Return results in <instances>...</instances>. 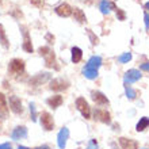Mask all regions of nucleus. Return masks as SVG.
<instances>
[{"mask_svg":"<svg viewBox=\"0 0 149 149\" xmlns=\"http://www.w3.org/2000/svg\"><path fill=\"white\" fill-rule=\"evenodd\" d=\"M76 107H77V110L80 111L83 117L86 118V119H90L91 118V107L88 106V103L84 98H79L76 100Z\"/></svg>","mask_w":149,"mask_h":149,"instance_id":"f257e3e1","label":"nucleus"},{"mask_svg":"<svg viewBox=\"0 0 149 149\" xmlns=\"http://www.w3.org/2000/svg\"><path fill=\"white\" fill-rule=\"evenodd\" d=\"M8 71H10V73L11 74H14V76L23 73L24 63L22 61V60H19V58H14L11 63H10V65H8Z\"/></svg>","mask_w":149,"mask_h":149,"instance_id":"f03ea898","label":"nucleus"},{"mask_svg":"<svg viewBox=\"0 0 149 149\" xmlns=\"http://www.w3.org/2000/svg\"><path fill=\"white\" fill-rule=\"evenodd\" d=\"M8 107L11 109L12 113H15V114H22V111H23V109H22V102H20V99L18 98V96H15V95L10 96V99H8Z\"/></svg>","mask_w":149,"mask_h":149,"instance_id":"7ed1b4c3","label":"nucleus"},{"mask_svg":"<svg viewBox=\"0 0 149 149\" xmlns=\"http://www.w3.org/2000/svg\"><path fill=\"white\" fill-rule=\"evenodd\" d=\"M41 125L45 130H53L54 127V121H53V117L50 115V113L47 111H43L41 114Z\"/></svg>","mask_w":149,"mask_h":149,"instance_id":"20e7f679","label":"nucleus"},{"mask_svg":"<svg viewBox=\"0 0 149 149\" xmlns=\"http://www.w3.org/2000/svg\"><path fill=\"white\" fill-rule=\"evenodd\" d=\"M50 79V73H38V74H36L34 77H31L30 79V86H33V87H38V86H41V84H43V83H46L47 80Z\"/></svg>","mask_w":149,"mask_h":149,"instance_id":"39448f33","label":"nucleus"},{"mask_svg":"<svg viewBox=\"0 0 149 149\" xmlns=\"http://www.w3.org/2000/svg\"><path fill=\"white\" fill-rule=\"evenodd\" d=\"M69 87V83L64 79H54L50 81V90L53 91H64Z\"/></svg>","mask_w":149,"mask_h":149,"instance_id":"423d86ee","label":"nucleus"},{"mask_svg":"<svg viewBox=\"0 0 149 149\" xmlns=\"http://www.w3.org/2000/svg\"><path fill=\"white\" fill-rule=\"evenodd\" d=\"M68 138H69V130H68V127H63V129L60 130L58 136H57V145H58L60 149L65 148Z\"/></svg>","mask_w":149,"mask_h":149,"instance_id":"0eeeda50","label":"nucleus"},{"mask_svg":"<svg viewBox=\"0 0 149 149\" xmlns=\"http://www.w3.org/2000/svg\"><path fill=\"white\" fill-rule=\"evenodd\" d=\"M72 12H73V8L67 3H63L60 4L58 7H56V14L60 16H63V18H68V16L72 15Z\"/></svg>","mask_w":149,"mask_h":149,"instance_id":"6e6552de","label":"nucleus"},{"mask_svg":"<svg viewBox=\"0 0 149 149\" xmlns=\"http://www.w3.org/2000/svg\"><path fill=\"white\" fill-rule=\"evenodd\" d=\"M91 98H92V100H94L96 104H99V106H106V104H109V99H107L102 92H99V91H92V92H91Z\"/></svg>","mask_w":149,"mask_h":149,"instance_id":"1a4fd4ad","label":"nucleus"},{"mask_svg":"<svg viewBox=\"0 0 149 149\" xmlns=\"http://www.w3.org/2000/svg\"><path fill=\"white\" fill-rule=\"evenodd\" d=\"M11 137L12 140H23V138L27 137V129L24 126H18V127L14 129Z\"/></svg>","mask_w":149,"mask_h":149,"instance_id":"9d476101","label":"nucleus"},{"mask_svg":"<svg viewBox=\"0 0 149 149\" xmlns=\"http://www.w3.org/2000/svg\"><path fill=\"white\" fill-rule=\"evenodd\" d=\"M140 79H141V73H140V71H137V69H130V71H127L125 74V81L129 83V84L130 83L137 81Z\"/></svg>","mask_w":149,"mask_h":149,"instance_id":"9b49d317","label":"nucleus"},{"mask_svg":"<svg viewBox=\"0 0 149 149\" xmlns=\"http://www.w3.org/2000/svg\"><path fill=\"white\" fill-rule=\"evenodd\" d=\"M95 119L96 121H100L103 122V123H110V114L107 113L106 110H100V109H98V110H95Z\"/></svg>","mask_w":149,"mask_h":149,"instance_id":"f8f14e48","label":"nucleus"},{"mask_svg":"<svg viewBox=\"0 0 149 149\" xmlns=\"http://www.w3.org/2000/svg\"><path fill=\"white\" fill-rule=\"evenodd\" d=\"M22 30H23V50L27 52V53H33V52H34V49H33L30 36H29L27 30H26L24 27H22Z\"/></svg>","mask_w":149,"mask_h":149,"instance_id":"ddd939ff","label":"nucleus"},{"mask_svg":"<svg viewBox=\"0 0 149 149\" xmlns=\"http://www.w3.org/2000/svg\"><path fill=\"white\" fill-rule=\"evenodd\" d=\"M119 145H121L122 149H137L138 148V144L134 140L125 138V137L119 138Z\"/></svg>","mask_w":149,"mask_h":149,"instance_id":"4468645a","label":"nucleus"},{"mask_svg":"<svg viewBox=\"0 0 149 149\" xmlns=\"http://www.w3.org/2000/svg\"><path fill=\"white\" fill-rule=\"evenodd\" d=\"M102 65V58L99 57V56H94V57H91L88 60V63H87L86 67L90 68V69H95V71H98V68Z\"/></svg>","mask_w":149,"mask_h":149,"instance_id":"2eb2a0df","label":"nucleus"},{"mask_svg":"<svg viewBox=\"0 0 149 149\" xmlns=\"http://www.w3.org/2000/svg\"><path fill=\"white\" fill-rule=\"evenodd\" d=\"M46 102L52 109H57V107H60L63 104V96H61V95H54V96H52V98L47 99Z\"/></svg>","mask_w":149,"mask_h":149,"instance_id":"dca6fc26","label":"nucleus"},{"mask_svg":"<svg viewBox=\"0 0 149 149\" xmlns=\"http://www.w3.org/2000/svg\"><path fill=\"white\" fill-rule=\"evenodd\" d=\"M8 114V104L7 100H6V96L3 94H0V115L1 117H6Z\"/></svg>","mask_w":149,"mask_h":149,"instance_id":"f3484780","label":"nucleus"},{"mask_svg":"<svg viewBox=\"0 0 149 149\" xmlns=\"http://www.w3.org/2000/svg\"><path fill=\"white\" fill-rule=\"evenodd\" d=\"M71 52H72V61H73L74 64L80 63V61H81V57H83L81 49H80V47H77V46H74V47H72Z\"/></svg>","mask_w":149,"mask_h":149,"instance_id":"a211bd4d","label":"nucleus"},{"mask_svg":"<svg viewBox=\"0 0 149 149\" xmlns=\"http://www.w3.org/2000/svg\"><path fill=\"white\" fill-rule=\"evenodd\" d=\"M72 14H73V16H74V20H77V22H80V23H84V22L87 20L86 14H84L83 10H80V8H74Z\"/></svg>","mask_w":149,"mask_h":149,"instance_id":"6ab92c4d","label":"nucleus"},{"mask_svg":"<svg viewBox=\"0 0 149 149\" xmlns=\"http://www.w3.org/2000/svg\"><path fill=\"white\" fill-rule=\"evenodd\" d=\"M0 43H1L3 47H6V49H8V46H10V42H8V38H7V36H6V31H4V27L1 23H0Z\"/></svg>","mask_w":149,"mask_h":149,"instance_id":"aec40b11","label":"nucleus"},{"mask_svg":"<svg viewBox=\"0 0 149 149\" xmlns=\"http://www.w3.org/2000/svg\"><path fill=\"white\" fill-rule=\"evenodd\" d=\"M148 126H149V118L142 117L141 119L138 121L137 126H136V129H137V132H144V130H145Z\"/></svg>","mask_w":149,"mask_h":149,"instance_id":"412c9836","label":"nucleus"},{"mask_svg":"<svg viewBox=\"0 0 149 149\" xmlns=\"http://www.w3.org/2000/svg\"><path fill=\"white\" fill-rule=\"evenodd\" d=\"M83 74L86 76L87 79H90V80H94V79L98 77V71H95V69H90V68H84L83 69Z\"/></svg>","mask_w":149,"mask_h":149,"instance_id":"4be33fe9","label":"nucleus"},{"mask_svg":"<svg viewBox=\"0 0 149 149\" xmlns=\"http://www.w3.org/2000/svg\"><path fill=\"white\" fill-rule=\"evenodd\" d=\"M54 53L53 52H50V53H47L46 56H45V63H46V67H53L54 65Z\"/></svg>","mask_w":149,"mask_h":149,"instance_id":"5701e85b","label":"nucleus"},{"mask_svg":"<svg viewBox=\"0 0 149 149\" xmlns=\"http://www.w3.org/2000/svg\"><path fill=\"white\" fill-rule=\"evenodd\" d=\"M125 91H126V96H127V99H130V100L136 99L137 94H136V91H134L130 86H125Z\"/></svg>","mask_w":149,"mask_h":149,"instance_id":"b1692460","label":"nucleus"},{"mask_svg":"<svg viewBox=\"0 0 149 149\" xmlns=\"http://www.w3.org/2000/svg\"><path fill=\"white\" fill-rule=\"evenodd\" d=\"M100 11H102V14H104V15L110 12V3H109L107 0L100 1Z\"/></svg>","mask_w":149,"mask_h":149,"instance_id":"393cba45","label":"nucleus"},{"mask_svg":"<svg viewBox=\"0 0 149 149\" xmlns=\"http://www.w3.org/2000/svg\"><path fill=\"white\" fill-rule=\"evenodd\" d=\"M130 60H132V53H129V52L119 56V63H123V64H125V63H129Z\"/></svg>","mask_w":149,"mask_h":149,"instance_id":"a878e982","label":"nucleus"},{"mask_svg":"<svg viewBox=\"0 0 149 149\" xmlns=\"http://www.w3.org/2000/svg\"><path fill=\"white\" fill-rule=\"evenodd\" d=\"M30 114H31V119L36 121L37 119V110H36V104H34V103H30Z\"/></svg>","mask_w":149,"mask_h":149,"instance_id":"bb28decb","label":"nucleus"},{"mask_svg":"<svg viewBox=\"0 0 149 149\" xmlns=\"http://www.w3.org/2000/svg\"><path fill=\"white\" fill-rule=\"evenodd\" d=\"M87 33H88V36H90V39H91V42H92V45H98L99 39L94 36V33L91 31V30H87Z\"/></svg>","mask_w":149,"mask_h":149,"instance_id":"cd10ccee","label":"nucleus"},{"mask_svg":"<svg viewBox=\"0 0 149 149\" xmlns=\"http://www.w3.org/2000/svg\"><path fill=\"white\" fill-rule=\"evenodd\" d=\"M50 52H52V49H50V47H47V46L39 47V53H41V56H43V57H45L47 53H50Z\"/></svg>","mask_w":149,"mask_h":149,"instance_id":"c85d7f7f","label":"nucleus"},{"mask_svg":"<svg viewBox=\"0 0 149 149\" xmlns=\"http://www.w3.org/2000/svg\"><path fill=\"white\" fill-rule=\"evenodd\" d=\"M115 11H117V18H118V19H119V20H125V18H126L125 12L122 11V10H119V8H117Z\"/></svg>","mask_w":149,"mask_h":149,"instance_id":"c756f323","label":"nucleus"},{"mask_svg":"<svg viewBox=\"0 0 149 149\" xmlns=\"http://www.w3.org/2000/svg\"><path fill=\"white\" fill-rule=\"evenodd\" d=\"M30 1H31V3L34 4L36 7H38V8H41L43 6V3H45V0H30Z\"/></svg>","mask_w":149,"mask_h":149,"instance_id":"7c9ffc66","label":"nucleus"},{"mask_svg":"<svg viewBox=\"0 0 149 149\" xmlns=\"http://www.w3.org/2000/svg\"><path fill=\"white\" fill-rule=\"evenodd\" d=\"M88 149H98V144H96L95 140H91V141L88 142Z\"/></svg>","mask_w":149,"mask_h":149,"instance_id":"2f4dec72","label":"nucleus"},{"mask_svg":"<svg viewBox=\"0 0 149 149\" xmlns=\"http://www.w3.org/2000/svg\"><path fill=\"white\" fill-rule=\"evenodd\" d=\"M144 19H145V27L149 29V15H148V14H145V15H144Z\"/></svg>","mask_w":149,"mask_h":149,"instance_id":"473e14b6","label":"nucleus"},{"mask_svg":"<svg viewBox=\"0 0 149 149\" xmlns=\"http://www.w3.org/2000/svg\"><path fill=\"white\" fill-rule=\"evenodd\" d=\"M141 69L142 71H149V63H145L141 65Z\"/></svg>","mask_w":149,"mask_h":149,"instance_id":"72a5a7b5","label":"nucleus"},{"mask_svg":"<svg viewBox=\"0 0 149 149\" xmlns=\"http://www.w3.org/2000/svg\"><path fill=\"white\" fill-rule=\"evenodd\" d=\"M46 39L47 41H50V43L54 41V37H52V34H46Z\"/></svg>","mask_w":149,"mask_h":149,"instance_id":"f704fd0d","label":"nucleus"},{"mask_svg":"<svg viewBox=\"0 0 149 149\" xmlns=\"http://www.w3.org/2000/svg\"><path fill=\"white\" fill-rule=\"evenodd\" d=\"M8 148H11L10 144H3V145H0V149H8Z\"/></svg>","mask_w":149,"mask_h":149,"instance_id":"c9c22d12","label":"nucleus"},{"mask_svg":"<svg viewBox=\"0 0 149 149\" xmlns=\"http://www.w3.org/2000/svg\"><path fill=\"white\" fill-rule=\"evenodd\" d=\"M37 149H50V148H49V146H46V145H45V146H39V148H37Z\"/></svg>","mask_w":149,"mask_h":149,"instance_id":"e433bc0d","label":"nucleus"},{"mask_svg":"<svg viewBox=\"0 0 149 149\" xmlns=\"http://www.w3.org/2000/svg\"><path fill=\"white\" fill-rule=\"evenodd\" d=\"M145 8H146V10H149V1H148V3L145 4Z\"/></svg>","mask_w":149,"mask_h":149,"instance_id":"4c0bfd02","label":"nucleus"},{"mask_svg":"<svg viewBox=\"0 0 149 149\" xmlns=\"http://www.w3.org/2000/svg\"><path fill=\"white\" fill-rule=\"evenodd\" d=\"M18 149H29V148H26V146H19Z\"/></svg>","mask_w":149,"mask_h":149,"instance_id":"58836bf2","label":"nucleus"},{"mask_svg":"<svg viewBox=\"0 0 149 149\" xmlns=\"http://www.w3.org/2000/svg\"><path fill=\"white\" fill-rule=\"evenodd\" d=\"M8 149H11V148H8Z\"/></svg>","mask_w":149,"mask_h":149,"instance_id":"ea45409f","label":"nucleus"}]
</instances>
